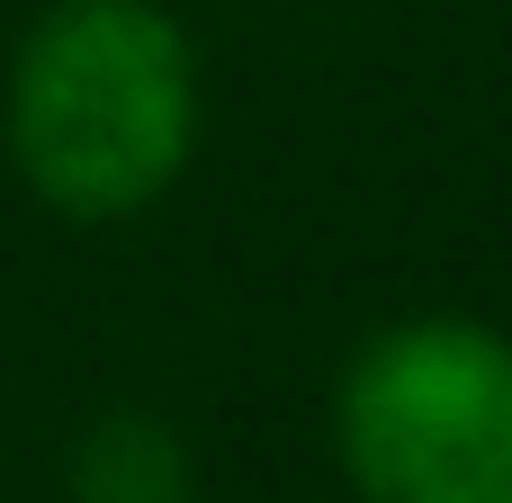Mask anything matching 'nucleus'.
<instances>
[{
	"label": "nucleus",
	"mask_w": 512,
	"mask_h": 503,
	"mask_svg": "<svg viewBox=\"0 0 512 503\" xmlns=\"http://www.w3.org/2000/svg\"><path fill=\"white\" fill-rule=\"evenodd\" d=\"M63 503H198V450L162 405H99L63 450Z\"/></svg>",
	"instance_id": "obj_3"
},
{
	"label": "nucleus",
	"mask_w": 512,
	"mask_h": 503,
	"mask_svg": "<svg viewBox=\"0 0 512 503\" xmlns=\"http://www.w3.org/2000/svg\"><path fill=\"white\" fill-rule=\"evenodd\" d=\"M198 36L162 0H45L0 72V153L63 225H135L198 162Z\"/></svg>",
	"instance_id": "obj_1"
},
{
	"label": "nucleus",
	"mask_w": 512,
	"mask_h": 503,
	"mask_svg": "<svg viewBox=\"0 0 512 503\" xmlns=\"http://www.w3.org/2000/svg\"><path fill=\"white\" fill-rule=\"evenodd\" d=\"M333 468L351 503H512V333L486 315H396L333 378Z\"/></svg>",
	"instance_id": "obj_2"
}]
</instances>
